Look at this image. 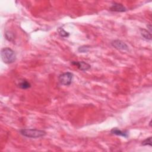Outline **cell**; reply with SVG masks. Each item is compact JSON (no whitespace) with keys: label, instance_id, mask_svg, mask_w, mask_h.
Returning <instances> with one entry per match:
<instances>
[{"label":"cell","instance_id":"cell-1","mask_svg":"<svg viewBox=\"0 0 152 152\" xmlns=\"http://www.w3.org/2000/svg\"><path fill=\"white\" fill-rule=\"evenodd\" d=\"M1 58L5 64H11L16 61V56L13 50L9 48H4L1 50Z\"/></svg>","mask_w":152,"mask_h":152},{"label":"cell","instance_id":"cell-2","mask_svg":"<svg viewBox=\"0 0 152 152\" xmlns=\"http://www.w3.org/2000/svg\"><path fill=\"white\" fill-rule=\"evenodd\" d=\"M20 133L25 137L29 138H39L46 135V132L37 129H23L20 130Z\"/></svg>","mask_w":152,"mask_h":152},{"label":"cell","instance_id":"cell-3","mask_svg":"<svg viewBox=\"0 0 152 152\" xmlns=\"http://www.w3.org/2000/svg\"><path fill=\"white\" fill-rule=\"evenodd\" d=\"M73 78V73H70V72H67L60 75L58 77L59 82L64 86H69L71 84L72 80Z\"/></svg>","mask_w":152,"mask_h":152},{"label":"cell","instance_id":"cell-4","mask_svg":"<svg viewBox=\"0 0 152 152\" xmlns=\"http://www.w3.org/2000/svg\"><path fill=\"white\" fill-rule=\"evenodd\" d=\"M111 45L115 49L120 50H128V46L126 43L120 40H115L112 42Z\"/></svg>","mask_w":152,"mask_h":152},{"label":"cell","instance_id":"cell-5","mask_svg":"<svg viewBox=\"0 0 152 152\" xmlns=\"http://www.w3.org/2000/svg\"><path fill=\"white\" fill-rule=\"evenodd\" d=\"M71 64L82 71H88L91 68L89 64L84 61H72Z\"/></svg>","mask_w":152,"mask_h":152},{"label":"cell","instance_id":"cell-6","mask_svg":"<svg viewBox=\"0 0 152 152\" xmlns=\"http://www.w3.org/2000/svg\"><path fill=\"white\" fill-rule=\"evenodd\" d=\"M110 10L112 11H116V12H125L127 10L126 8L124 5L116 3L112 4Z\"/></svg>","mask_w":152,"mask_h":152},{"label":"cell","instance_id":"cell-7","mask_svg":"<svg viewBox=\"0 0 152 152\" xmlns=\"http://www.w3.org/2000/svg\"><path fill=\"white\" fill-rule=\"evenodd\" d=\"M111 133L112 134H115V135H119V136H122V137H125V138H127V137L128 136V132H127V131H121V130L117 128H113L111 131Z\"/></svg>","mask_w":152,"mask_h":152},{"label":"cell","instance_id":"cell-8","mask_svg":"<svg viewBox=\"0 0 152 152\" xmlns=\"http://www.w3.org/2000/svg\"><path fill=\"white\" fill-rule=\"evenodd\" d=\"M140 32H141V35L143 36V37H144L147 40H151V32H149L146 29H140Z\"/></svg>","mask_w":152,"mask_h":152},{"label":"cell","instance_id":"cell-9","mask_svg":"<svg viewBox=\"0 0 152 152\" xmlns=\"http://www.w3.org/2000/svg\"><path fill=\"white\" fill-rule=\"evenodd\" d=\"M19 86L21 89H27L31 88V85L29 83L27 82L26 80H23L19 84Z\"/></svg>","mask_w":152,"mask_h":152},{"label":"cell","instance_id":"cell-10","mask_svg":"<svg viewBox=\"0 0 152 152\" xmlns=\"http://www.w3.org/2000/svg\"><path fill=\"white\" fill-rule=\"evenodd\" d=\"M58 32L59 35L61 36V37L63 38H67L69 36V33L67 32L66 31H65L64 30V29L62 28H58Z\"/></svg>","mask_w":152,"mask_h":152},{"label":"cell","instance_id":"cell-11","mask_svg":"<svg viewBox=\"0 0 152 152\" xmlns=\"http://www.w3.org/2000/svg\"><path fill=\"white\" fill-rule=\"evenodd\" d=\"M89 50V46H82L80 47H79L78 49V51L79 52H81V53H86V52H88Z\"/></svg>","mask_w":152,"mask_h":152},{"label":"cell","instance_id":"cell-12","mask_svg":"<svg viewBox=\"0 0 152 152\" xmlns=\"http://www.w3.org/2000/svg\"><path fill=\"white\" fill-rule=\"evenodd\" d=\"M5 38L6 39L9 40V41H13V40L14 39V35L13 33L11 32H7L5 34Z\"/></svg>","mask_w":152,"mask_h":152},{"label":"cell","instance_id":"cell-13","mask_svg":"<svg viewBox=\"0 0 152 152\" xmlns=\"http://www.w3.org/2000/svg\"><path fill=\"white\" fill-rule=\"evenodd\" d=\"M151 137H149L148 139H146L144 140L143 141H142L141 144L143 146H151Z\"/></svg>","mask_w":152,"mask_h":152}]
</instances>
